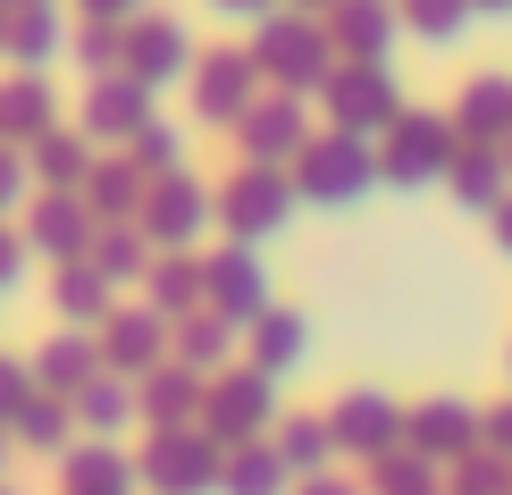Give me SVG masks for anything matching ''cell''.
I'll return each instance as SVG.
<instances>
[{
  "label": "cell",
  "instance_id": "cell-1",
  "mask_svg": "<svg viewBox=\"0 0 512 495\" xmlns=\"http://www.w3.org/2000/svg\"><path fill=\"white\" fill-rule=\"evenodd\" d=\"M244 51H252V68H261L269 93H294V101H311L319 84H328V68H336L328 26L303 17V9H261V26H252Z\"/></svg>",
  "mask_w": 512,
  "mask_h": 495
},
{
  "label": "cell",
  "instance_id": "cell-2",
  "mask_svg": "<svg viewBox=\"0 0 512 495\" xmlns=\"http://www.w3.org/2000/svg\"><path fill=\"white\" fill-rule=\"evenodd\" d=\"M294 177V202L303 210H361L378 193V143H361V135H311L303 143V160L286 168Z\"/></svg>",
  "mask_w": 512,
  "mask_h": 495
},
{
  "label": "cell",
  "instance_id": "cell-3",
  "mask_svg": "<svg viewBox=\"0 0 512 495\" xmlns=\"http://www.w3.org/2000/svg\"><path fill=\"white\" fill-rule=\"evenodd\" d=\"M210 202H219L227 244H252V252L277 244V235L294 227V210H303V202H294V177H286V168H252V160L227 168V177L210 185Z\"/></svg>",
  "mask_w": 512,
  "mask_h": 495
},
{
  "label": "cell",
  "instance_id": "cell-4",
  "mask_svg": "<svg viewBox=\"0 0 512 495\" xmlns=\"http://www.w3.org/2000/svg\"><path fill=\"white\" fill-rule=\"evenodd\" d=\"M227 445H210L202 428H143L135 445V487L143 495H219Z\"/></svg>",
  "mask_w": 512,
  "mask_h": 495
},
{
  "label": "cell",
  "instance_id": "cell-5",
  "mask_svg": "<svg viewBox=\"0 0 512 495\" xmlns=\"http://www.w3.org/2000/svg\"><path fill=\"white\" fill-rule=\"evenodd\" d=\"M202 437L210 445H252L277 428V378H261L252 361H227L219 378H202Z\"/></svg>",
  "mask_w": 512,
  "mask_h": 495
},
{
  "label": "cell",
  "instance_id": "cell-6",
  "mask_svg": "<svg viewBox=\"0 0 512 495\" xmlns=\"http://www.w3.org/2000/svg\"><path fill=\"white\" fill-rule=\"evenodd\" d=\"M311 101L328 110V135H361V143H387V126L403 118V84L387 68H353V59H336Z\"/></svg>",
  "mask_w": 512,
  "mask_h": 495
},
{
  "label": "cell",
  "instance_id": "cell-7",
  "mask_svg": "<svg viewBox=\"0 0 512 495\" xmlns=\"http://www.w3.org/2000/svg\"><path fill=\"white\" fill-rule=\"evenodd\" d=\"M462 160V135H454V118H437V110H403L387 126V143H378V185H395V193H420V185H445V168Z\"/></svg>",
  "mask_w": 512,
  "mask_h": 495
},
{
  "label": "cell",
  "instance_id": "cell-8",
  "mask_svg": "<svg viewBox=\"0 0 512 495\" xmlns=\"http://www.w3.org/2000/svg\"><path fill=\"white\" fill-rule=\"evenodd\" d=\"M135 227H143V244H152V252H202V235L219 227V202H210V185L194 177V168H177V177L143 185Z\"/></svg>",
  "mask_w": 512,
  "mask_h": 495
},
{
  "label": "cell",
  "instance_id": "cell-9",
  "mask_svg": "<svg viewBox=\"0 0 512 495\" xmlns=\"http://www.w3.org/2000/svg\"><path fill=\"white\" fill-rule=\"evenodd\" d=\"M185 84H194V126H210V135H236V118H244L252 101L269 93V84H261V68H252V51H244V42H236V51H202V59H194V76H185Z\"/></svg>",
  "mask_w": 512,
  "mask_h": 495
},
{
  "label": "cell",
  "instance_id": "cell-10",
  "mask_svg": "<svg viewBox=\"0 0 512 495\" xmlns=\"http://www.w3.org/2000/svg\"><path fill=\"white\" fill-rule=\"evenodd\" d=\"M328 437H336V462H361L370 470L378 454H395L403 445V403L395 395H378V386H345V395L328 403Z\"/></svg>",
  "mask_w": 512,
  "mask_h": 495
},
{
  "label": "cell",
  "instance_id": "cell-11",
  "mask_svg": "<svg viewBox=\"0 0 512 495\" xmlns=\"http://www.w3.org/2000/svg\"><path fill=\"white\" fill-rule=\"evenodd\" d=\"M311 135H319V126H311V101H294V93H261V101L236 118V152H244L252 168H294Z\"/></svg>",
  "mask_w": 512,
  "mask_h": 495
},
{
  "label": "cell",
  "instance_id": "cell-12",
  "mask_svg": "<svg viewBox=\"0 0 512 495\" xmlns=\"http://www.w3.org/2000/svg\"><path fill=\"white\" fill-rule=\"evenodd\" d=\"M202 303H210V311H227L236 328H252V319L277 303L269 261H261L252 244H219V252H202Z\"/></svg>",
  "mask_w": 512,
  "mask_h": 495
},
{
  "label": "cell",
  "instance_id": "cell-13",
  "mask_svg": "<svg viewBox=\"0 0 512 495\" xmlns=\"http://www.w3.org/2000/svg\"><path fill=\"white\" fill-rule=\"evenodd\" d=\"M152 118V84H135V76H93L84 84V101H76V135L93 143V152H126V135Z\"/></svg>",
  "mask_w": 512,
  "mask_h": 495
},
{
  "label": "cell",
  "instance_id": "cell-14",
  "mask_svg": "<svg viewBox=\"0 0 512 495\" xmlns=\"http://www.w3.org/2000/svg\"><path fill=\"white\" fill-rule=\"evenodd\" d=\"M17 227H26V244H34V261H84L93 252V210H84V193H34L26 210H17Z\"/></svg>",
  "mask_w": 512,
  "mask_h": 495
},
{
  "label": "cell",
  "instance_id": "cell-15",
  "mask_svg": "<svg viewBox=\"0 0 512 495\" xmlns=\"http://www.w3.org/2000/svg\"><path fill=\"white\" fill-rule=\"evenodd\" d=\"M93 344H101V370L143 378V370H160V361H168V319H160L152 303H118V311L93 328Z\"/></svg>",
  "mask_w": 512,
  "mask_h": 495
},
{
  "label": "cell",
  "instance_id": "cell-16",
  "mask_svg": "<svg viewBox=\"0 0 512 495\" xmlns=\"http://www.w3.org/2000/svg\"><path fill=\"white\" fill-rule=\"evenodd\" d=\"M194 34L177 26V17H135L126 26V76L135 84H152V93H168V84H185L194 76Z\"/></svg>",
  "mask_w": 512,
  "mask_h": 495
},
{
  "label": "cell",
  "instance_id": "cell-17",
  "mask_svg": "<svg viewBox=\"0 0 512 495\" xmlns=\"http://www.w3.org/2000/svg\"><path fill=\"white\" fill-rule=\"evenodd\" d=\"M319 26H328L336 59H353V68H387V51H395V34H403V17H395V0H336Z\"/></svg>",
  "mask_w": 512,
  "mask_h": 495
},
{
  "label": "cell",
  "instance_id": "cell-18",
  "mask_svg": "<svg viewBox=\"0 0 512 495\" xmlns=\"http://www.w3.org/2000/svg\"><path fill=\"white\" fill-rule=\"evenodd\" d=\"M403 445H412V454H429V462H462V454L479 445V403H462V395L412 403V412H403Z\"/></svg>",
  "mask_w": 512,
  "mask_h": 495
},
{
  "label": "cell",
  "instance_id": "cell-19",
  "mask_svg": "<svg viewBox=\"0 0 512 495\" xmlns=\"http://www.w3.org/2000/svg\"><path fill=\"white\" fill-rule=\"evenodd\" d=\"M168 361H185L194 378H219L227 361H244V328L227 311H185V319H168Z\"/></svg>",
  "mask_w": 512,
  "mask_h": 495
},
{
  "label": "cell",
  "instance_id": "cell-20",
  "mask_svg": "<svg viewBox=\"0 0 512 495\" xmlns=\"http://www.w3.org/2000/svg\"><path fill=\"white\" fill-rule=\"evenodd\" d=\"M59 495H135V454L118 437H76L59 454Z\"/></svg>",
  "mask_w": 512,
  "mask_h": 495
},
{
  "label": "cell",
  "instance_id": "cell-21",
  "mask_svg": "<svg viewBox=\"0 0 512 495\" xmlns=\"http://www.w3.org/2000/svg\"><path fill=\"white\" fill-rule=\"evenodd\" d=\"M0 59L26 76H51L59 59H68V17H59V0H34V9H9V42H0Z\"/></svg>",
  "mask_w": 512,
  "mask_h": 495
},
{
  "label": "cell",
  "instance_id": "cell-22",
  "mask_svg": "<svg viewBox=\"0 0 512 495\" xmlns=\"http://www.w3.org/2000/svg\"><path fill=\"white\" fill-rule=\"evenodd\" d=\"M454 135L462 143H504L512 135V76L504 68H479V76H462V93H454Z\"/></svg>",
  "mask_w": 512,
  "mask_h": 495
},
{
  "label": "cell",
  "instance_id": "cell-23",
  "mask_svg": "<svg viewBox=\"0 0 512 495\" xmlns=\"http://www.w3.org/2000/svg\"><path fill=\"white\" fill-rule=\"evenodd\" d=\"M51 126H59V93H51V76L9 68V76H0V143H9V152H26L34 135H51Z\"/></svg>",
  "mask_w": 512,
  "mask_h": 495
},
{
  "label": "cell",
  "instance_id": "cell-24",
  "mask_svg": "<svg viewBox=\"0 0 512 495\" xmlns=\"http://www.w3.org/2000/svg\"><path fill=\"white\" fill-rule=\"evenodd\" d=\"M303 353H311V319H303V311H277V303H269V311L244 328V361H252L261 378H294V370H303Z\"/></svg>",
  "mask_w": 512,
  "mask_h": 495
},
{
  "label": "cell",
  "instance_id": "cell-25",
  "mask_svg": "<svg viewBox=\"0 0 512 495\" xmlns=\"http://www.w3.org/2000/svg\"><path fill=\"white\" fill-rule=\"evenodd\" d=\"M68 412H76V437H126V428H143L135 378H118V370H93V378L68 395Z\"/></svg>",
  "mask_w": 512,
  "mask_h": 495
},
{
  "label": "cell",
  "instance_id": "cell-26",
  "mask_svg": "<svg viewBox=\"0 0 512 495\" xmlns=\"http://www.w3.org/2000/svg\"><path fill=\"white\" fill-rule=\"evenodd\" d=\"M135 412H143V428H194L202 420V378L185 361H160V370L135 378Z\"/></svg>",
  "mask_w": 512,
  "mask_h": 495
},
{
  "label": "cell",
  "instance_id": "cell-27",
  "mask_svg": "<svg viewBox=\"0 0 512 495\" xmlns=\"http://www.w3.org/2000/svg\"><path fill=\"white\" fill-rule=\"evenodd\" d=\"M0 428H9L17 454H42V462H59V454L76 445V412H68V395H42V386H34V395L17 403Z\"/></svg>",
  "mask_w": 512,
  "mask_h": 495
},
{
  "label": "cell",
  "instance_id": "cell-28",
  "mask_svg": "<svg viewBox=\"0 0 512 495\" xmlns=\"http://www.w3.org/2000/svg\"><path fill=\"white\" fill-rule=\"evenodd\" d=\"M51 311H59V328H84V336H93L101 319L118 311V286H110L93 261H59V269H51Z\"/></svg>",
  "mask_w": 512,
  "mask_h": 495
},
{
  "label": "cell",
  "instance_id": "cell-29",
  "mask_svg": "<svg viewBox=\"0 0 512 495\" xmlns=\"http://www.w3.org/2000/svg\"><path fill=\"white\" fill-rule=\"evenodd\" d=\"M143 185H152V177H143L126 152H101L93 168H84V185H76V193H84V210H93L101 227H126V219L143 210Z\"/></svg>",
  "mask_w": 512,
  "mask_h": 495
},
{
  "label": "cell",
  "instance_id": "cell-30",
  "mask_svg": "<svg viewBox=\"0 0 512 495\" xmlns=\"http://www.w3.org/2000/svg\"><path fill=\"white\" fill-rule=\"evenodd\" d=\"M26 370H34L42 395H76V386L101 370V344L84 336V328H59V336H42L34 353H26Z\"/></svg>",
  "mask_w": 512,
  "mask_h": 495
},
{
  "label": "cell",
  "instance_id": "cell-31",
  "mask_svg": "<svg viewBox=\"0 0 512 495\" xmlns=\"http://www.w3.org/2000/svg\"><path fill=\"white\" fill-rule=\"evenodd\" d=\"M93 160H101V152H93V143L76 135L68 118H59L51 135H34V143H26V168H34V193H76V185H84V168H93Z\"/></svg>",
  "mask_w": 512,
  "mask_h": 495
},
{
  "label": "cell",
  "instance_id": "cell-32",
  "mask_svg": "<svg viewBox=\"0 0 512 495\" xmlns=\"http://www.w3.org/2000/svg\"><path fill=\"white\" fill-rule=\"evenodd\" d=\"M143 303H152L160 319H185L202 311V252H152V269H143Z\"/></svg>",
  "mask_w": 512,
  "mask_h": 495
},
{
  "label": "cell",
  "instance_id": "cell-33",
  "mask_svg": "<svg viewBox=\"0 0 512 495\" xmlns=\"http://www.w3.org/2000/svg\"><path fill=\"white\" fill-rule=\"evenodd\" d=\"M269 445H277V462H286L294 479H319V470H336V437H328V412H277Z\"/></svg>",
  "mask_w": 512,
  "mask_h": 495
},
{
  "label": "cell",
  "instance_id": "cell-34",
  "mask_svg": "<svg viewBox=\"0 0 512 495\" xmlns=\"http://www.w3.org/2000/svg\"><path fill=\"white\" fill-rule=\"evenodd\" d=\"M445 193H454L471 219H487V210L512 193V177H504V160H496V143H462V160L445 168Z\"/></svg>",
  "mask_w": 512,
  "mask_h": 495
},
{
  "label": "cell",
  "instance_id": "cell-35",
  "mask_svg": "<svg viewBox=\"0 0 512 495\" xmlns=\"http://www.w3.org/2000/svg\"><path fill=\"white\" fill-rule=\"evenodd\" d=\"M219 495H294V470L277 462V445H269V437L227 445V462H219Z\"/></svg>",
  "mask_w": 512,
  "mask_h": 495
},
{
  "label": "cell",
  "instance_id": "cell-36",
  "mask_svg": "<svg viewBox=\"0 0 512 495\" xmlns=\"http://www.w3.org/2000/svg\"><path fill=\"white\" fill-rule=\"evenodd\" d=\"M101 277H110L118 294H135L143 286V269H152V244H143V227L126 219V227H93V252H84Z\"/></svg>",
  "mask_w": 512,
  "mask_h": 495
},
{
  "label": "cell",
  "instance_id": "cell-37",
  "mask_svg": "<svg viewBox=\"0 0 512 495\" xmlns=\"http://www.w3.org/2000/svg\"><path fill=\"white\" fill-rule=\"evenodd\" d=\"M370 495H445V462L412 454V445H395V454L370 462Z\"/></svg>",
  "mask_w": 512,
  "mask_h": 495
},
{
  "label": "cell",
  "instance_id": "cell-38",
  "mask_svg": "<svg viewBox=\"0 0 512 495\" xmlns=\"http://www.w3.org/2000/svg\"><path fill=\"white\" fill-rule=\"evenodd\" d=\"M126 160H135L143 177H177V168H185V126H168V118L152 110L135 135H126Z\"/></svg>",
  "mask_w": 512,
  "mask_h": 495
},
{
  "label": "cell",
  "instance_id": "cell-39",
  "mask_svg": "<svg viewBox=\"0 0 512 495\" xmlns=\"http://www.w3.org/2000/svg\"><path fill=\"white\" fill-rule=\"evenodd\" d=\"M395 9H403V34H420L429 51L471 34V0H395Z\"/></svg>",
  "mask_w": 512,
  "mask_h": 495
},
{
  "label": "cell",
  "instance_id": "cell-40",
  "mask_svg": "<svg viewBox=\"0 0 512 495\" xmlns=\"http://www.w3.org/2000/svg\"><path fill=\"white\" fill-rule=\"evenodd\" d=\"M445 495H512V454L471 445L462 462H445Z\"/></svg>",
  "mask_w": 512,
  "mask_h": 495
},
{
  "label": "cell",
  "instance_id": "cell-41",
  "mask_svg": "<svg viewBox=\"0 0 512 495\" xmlns=\"http://www.w3.org/2000/svg\"><path fill=\"white\" fill-rule=\"evenodd\" d=\"M68 59L84 68V84H93V76H118V68H126V26H68Z\"/></svg>",
  "mask_w": 512,
  "mask_h": 495
},
{
  "label": "cell",
  "instance_id": "cell-42",
  "mask_svg": "<svg viewBox=\"0 0 512 495\" xmlns=\"http://www.w3.org/2000/svg\"><path fill=\"white\" fill-rule=\"evenodd\" d=\"M26 277H34V244H26V227H17V219H0V303H9Z\"/></svg>",
  "mask_w": 512,
  "mask_h": 495
},
{
  "label": "cell",
  "instance_id": "cell-43",
  "mask_svg": "<svg viewBox=\"0 0 512 495\" xmlns=\"http://www.w3.org/2000/svg\"><path fill=\"white\" fill-rule=\"evenodd\" d=\"M26 202H34V168H26V152L0 143V219H17Z\"/></svg>",
  "mask_w": 512,
  "mask_h": 495
},
{
  "label": "cell",
  "instance_id": "cell-44",
  "mask_svg": "<svg viewBox=\"0 0 512 495\" xmlns=\"http://www.w3.org/2000/svg\"><path fill=\"white\" fill-rule=\"evenodd\" d=\"M26 395H34V370H26V353H0V420H9Z\"/></svg>",
  "mask_w": 512,
  "mask_h": 495
},
{
  "label": "cell",
  "instance_id": "cell-45",
  "mask_svg": "<svg viewBox=\"0 0 512 495\" xmlns=\"http://www.w3.org/2000/svg\"><path fill=\"white\" fill-rule=\"evenodd\" d=\"M76 17H84V26H135L143 0H76Z\"/></svg>",
  "mask_w": 512,
  "mask_h": 495
},
{
  "label": "cell",
  "instance_id": "cell-46",
  "mask_svg": "<svg viewBox=\"0 0 512 495\" xmlns=\"http://www.w3.org/2000/svg\"><path fill=\"white\" fill-rule=\"evenodd\" d=\"M479 445H496V454H512V395L479 412Z\"/></svg>",
  "mask_w": 512,
  "mask_h": 495
},
{
  "label": "cell",
  "instance_id": "cell-47",
  "mask_svg": "<svg viewBox=\"0 0 512 495\" xmlns=\"http://www.w3.org/2000/svg\"><path fill=\"white\" fill-rule=\"evenodd\" d=\"M294 495H361L345 470H319V479H294Z\"/></svg>",
  "mask_w": 512,
  "mask_h": 495
},
{
  "label": "cell",
  "instance_id": "cell-48",
  "mask_svg": "<svg viewBox=\"0 0 512 495\" xmlns=\"http://www.w3.org/2000/svg\"><path fill=\"white\" fill-rule=\"evenodd\" d=\"M487 227H496V252H504V261H512V193H504L496 210H487Z\"/></svg>",
  "mask_w": 512,
  "mask_h": 495
},
{
  "label": "cell",
  "instance_id": "cell-49",
  "mask_svg": "<svg viewBox=\"0 0 512 495\" xmlns=\"http://www.w3.org/2000/svg\"><path fill=\"white\" fill-rule=\"evenodd\" d=\"M210 9H227V17H261V9H277V0H210Z\"/></svg>",
  "mask_w": 512,
  "mask_h": 495
},
{
  "label": "cell",
  "instance_id": "cell-50",
  "mask_svg": "<svg viewBox=\"0 0 512 495\" xmlns=\"http://www.w3.org/2000/svg\"><path fill=\"white\" fill-rule=\"evenodd\" d=\"M471 17H512V0H471Z\"/></svg>",
  "mask_w": 512,
  "mask_h": 495
},
{
  "label": "cell",
  "instance_id": "cell-51",
  "mask_svg": "<svg viewBox=\"0 0 512 495\" xmlns=\"http://www.w3.org/2000/svg\"><path fill=\"white\" fill-rule=\"evenodd\" d=\"M286 9H303V17H328V9H336V0H286Z\"/></svg>",
  "mask_w": 512,
  "mask_h": 495
},
{
  "label": "cell",
  "instance_id": "cell-52",
  "mask_svg": "<svg viewBox=\"0 0 512 495\" xmlns=\"http://www.w3.org/2000/svg\"><path fill=\"white\" fill-rule=\"evenodd\" d=\"M9 454H17V445H9V428H0V479H9Z\"/></svg>",
  "mask_w": 512,
  "mask_h": 495
},
{
  "label": "cell",
  "instance_id": "cell-53",
  "mask_svg": "<svg viewBox=\"0 0 512 495\" xmlns=\"http://www.w3.org/2000/svg\"><path fill=\"white\" fill-rule=\"evenodd\" d=\"M496 160H504V177H512V135H504V143H496Z\"/></svg>",
  "mask_w": 512,
  "mask_h": 495
},
{
  "label": "cell",
  "instance_id": "cell-54",
  "mask_svg": "<svg viewBox=\"0 0 512 495\" xmlns=\"http://www.w3.org/2000/svg\"><path fill=\"white\" fill-rule=\"evenodd\" d=\"M0 42H9V0H0Z\"/></svg>",
  "mask_w": 512,
  "mask_h": 495
},
{
  "label": "cell",
  "instance_id": "cell-55",
  "mask_svg": "<svg viewBox=\"0 0 512 495\" xmlns=\"http://www.w3.org/2000/svg\"><path fill=\"white\" fill-rule=\"evenodd\" d=\"M0 495H26V487H9V479H0Z\"/></svg>",
  "mask_w": 512,
  "mask_h": 495
},
{
  "label": "cell",
  "instance_id": "cell-56",
  "mask_svg": "<svg viewBox=\"0 0 512 495\" xmlns=\"http://www.w3.org/2000/svg\"><path fill=\"white\" fill-rule=\"evenodd\" d=\"M9 9H34V0H9Z\"/></svg>",
  "mask_w": 512,
  "mask_h": 495
}]
</instances>
